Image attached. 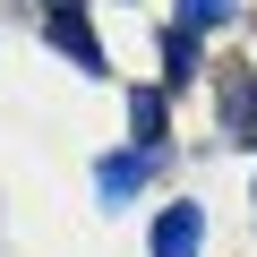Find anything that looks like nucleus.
Listing matches in <instances>:
<instances>
[{
    "label": "nucleus",
    "instance_id": "f03ea898",
    "mask_svg": "<svg viewBox=\"0 0 257 257\" xmlns=\"http://www.w3.org/2000/svg\"><path fill=\"white\" fill-rule=\"evenodd\" d=\"M146 172H155V155H146V146H128V155H103V163H94V197H103V206L138 197V180H146Z\"/></svg>",
    "mask_w": 257,
    "mask_h": 257
},
{
    "label": "nucleus",
    "instance_id": "7ed1b4c3",
    "mask_svg": "<svg viewBox=\"0 0 257 257\" xmlns=\"http://www.w3.org/2000/svg\"><path fill=\"white\" fill-rule=\"evenodd\" d=\"M52 43H60V52H69L86 77H103V69H111V60H103V43L86 35V18H77V9H52Z\"/></svg>",
    "mask_w": 257,
    "mask_h": 257
},
{
    "label": "nucleus",
    "instance_id": "423d86ee",
    "mask_svg": "<svg viewBox=\"0 0 257 257\" xmlns=\"http://www.w3.org/2000/svg\"><path fill=\"white\" fill-rule=\"evenodd\" d=\"M189 77H197V35L163 26V86H189Z\"/></svg>",
    "mask_w": 257,
    "mask_h": 257
},
{
    "label": "nucleus",
    "instance_id": "6e6552de",
    "mask_svg": "<svg viewBox=\"0 0 257 257\" xmlns=\"http://www.w3.org/2000/svg\"><path fill=\"white\" fill-rule=\"evenodd\" d=\"M52 9H77V0H52Z\"/></svg>",
    "mask_w": 257,
    "mask_h": 257
},
{
    "label": "nucleus",
    "instance_id": "f257e3e1",
    "mask_svg": "<svg viewBox=\"0 0 257 257\" xmlns=\"http://www.w3.org/2000/svg\"><path fill=\"white\" fill-rule=\"evenodd\" d=\"M197 240H206V214H197L189 197H172V206L155 214V231H146L155 257H197Z\"/></svg>",
    "mask_w": 257,
    "mask_h": 257
},
{
    "label": "nucleus",
    "instance_id": "0eeeda50",
    "mask_svg": "<svg viewBox=\"0 0 257 257\" xmlns=\"http://www.w3.org/2000/svg\"><path fill=\"white\" fill-rule=\"evenodd\" d=\"M172 9H180V26L197 35V26H223V18L240 9V0H172Z\"/></svg>",
    "mask_w": 257,
    "mask_h": 257
},
{
    "label": "nucleus",
    "instance_id": "20e7f679",
    "mask_svg": "<svg viewBox=\"0 0 257 257\" xmlns=\"http://www.w3.org/2000/svg\"><path fill=\"white\" fill-rule=\"evenodd\" d=\"M223 120L240 128V146H257V77H248V69L223 77Z\"/></svg>",
    "mask_w": 257,
    "mask_h": 257
},
{
    "label": "nucleus",
    "instance_id": "39448f33",
    "mask_svg": "<svg viewBox=\"0 0 257 257\" xmlns=\"http://www.w3.org/2000/svg\"><path fill=\"white\" fill-rule=\"evenodd\" d=\"M128 138H138L146 155L163 146V86H146V94H128Z\"/></svg>",
    "mask_w": 257,
    "mask_h": 257
}]
</instances>
